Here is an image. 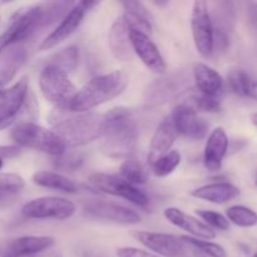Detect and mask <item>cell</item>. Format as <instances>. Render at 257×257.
I'll use <instances>...</instances> for the list:
<instances>
[{"mask_svg": "<svg viewBox=\"0 0 257 257\" xmlns=\"http://www.w3.org/2000/svg\"><path fill=\"white\" fill-rule=\"evenodd\" d=\"M128 83L130 75L123 70H114L94 77L67 100L68 109L72 113L90 112L119 97L125 90Z\"/></svg>", "mask_w": 257, "mask_h": 257, "instance_id": "7a4b0ae2", "label": "cell"}, {"mask_svg": "<svg viewBox=\"0 0 257 257\" xmlns=\"http://www.w3.org/2000/svg\"><path fill=\"white\" fill-rule=\"evenodd\" d=\"M109 49L113 57L119 62H128L133 57L132 44L130 40V33L123 18L117 19L110 27L108 35Z\"/></svg>", "mask_w": 257, "mask_h": 257, "instance_id": "44dd1931", "label": "cell"}, {"mask_svg": "<svg viewBox=\"0 0 257 257\" xmlns=\"http://www.w3.org/2000/svg\"><path fill=\"white\" fill-rule=\"evenodd\" d=\"M77 206L63 197L44 196L29 201L22 207V215L30 220L64 221L74 216Z\"/></svg>", "mask_w": 257, "mask_h": 257, "instance_id": "8992f818", "label": "cell"}, {"mask_svg": "<svg viewBox=\"0 0 257 257\" xmlns=\"http://www.w3.org/2000/svg\"><path fill=\"white\" fill-rule=\"evenodd\" d=\"M196 212L205 221L206 225L210 226L212 230L217 228V230L221 231H227L230 228V221L222 213L216 212V211L212 210H197Z\"/></svg>", "mask_w": 257, "mask_h": 257, "instance_id": "836d02e7", "label": "cell"}, {"mask_svg": "<svg viewBox=\"0 0 257 257\" xmlns=\"http://www.w3.org/2000/svg\"><path fill=\"white\" fill-rule=\"evenodd\" d=\"M247 98H251V99L257 100V80L253 79L252 83H251L250 90H248Z\"/></svg>", "mask_w": 257, "mask_h": 257, "instance_id": "f35d334b", "label": "cell"}, {"mask_svg": "<svg viewBox=\"0 0 257 257\" xmlns=\"http://www.w3.org/2000/svg\"><path fill=\"white\" fill-rule=\"evenodd\" d=\"M83 210L90 217L109 221L118 225H137L142 221V217L137 211L109 201L89 200L84 203Z\"/></svg>", "mask_w": 257, "mask_h": 257, "instance_id": "8fae6325", "label": "cell"}, {"mask_svg": "<svg viewBox=\"0 0 257 257\" xmlns=\"http://www.w3.org/2000/svg\"><path fill=\"white\" fill-rule=\"evenodd\" d=\"M188 84H190V82H188L187 78L180 74L156 79L146 89V103L153 105L163 104V103L168 102V100L180 95Z\"/></svg>", "mask_w": 257, "mask_h": 257, "instance_id": "9a60e30c", "label": "cell"}, {"mask_svg": "<svg viewBox=\"0 0 257 257\" xmlns=\"http://www.w3.org/2000/svg\"><path fill=\"white\" fill-rule=\"evenodd\" d=\"M25 187V181L17 173H0V193H18Z\"/></svg>", "mask_w": 257, "mask_h": 257, "instance_id": "e575fe53", "label": "cell"}, {"mask_svg": "<svg viewBox=\"0 0 257 257\" xmlns=\"http://www.w3.org/2000/svg\"><path fill=\"white\" fill-rule=\"evenodd\" d=\"M119 177L131 185H145L148 180L147 170L137 160H125L119 167Z\"/></svg>", "mask_w": 257, "mask_h": 257, "instance_id": "83f0119b", "label": "cell"}, {"mask_svg": "<svg viewBox=\"0 0 257 257\" xmlns=\"http://www.w3.org/2000/svg\"><path fill=\"white\" fill-rule=\"evenodd\" d=\"M39 88L43 97L54 104L65 102L77 92L75 85L69 79V74L59 68L47 64L40 72Z\"/></svg>", "mask_w": 257, "mask_h": 257, "instance_id": "30bf717a", "label": "cell"}, {"mask_svg": "<svg viewBox=\"0 0 257 257\" xmlns=\"http://www.w3.org/2000/svg\"><path fill=\"white\" fill-rule=\"evenodd\" d=\"M128 33L133 53L138 55L143 64L153 73L165 74L167 72L166 60L150 35L135 29H128Z\"/></svg>", "mask_w": 257, "mask_h": 257, "instance_id": "7c38bea8", "label": "cell"}, {"mask_svg": "<svg viewBox=\"0 0 257 257\" xmlns=\"http://www.w3.org/2000/svg\"><path fill=\"white\" fill-rule=\"evenodd\" d=\"M33 182L40 187L59 191L64 193L78 192V187L72 180L59 172L52 171H38L33 175Z\"/></svg>", "mask_w": 257, "mask_h": 257, "instance_id": "484cf974", "label": "cell"}, {"mask_svg": "<svg viewBox=\"0 0 257 257\" xmlns=\"http://www.w3.org/2000/svg\"><path fill=\"white\" fill-rule=\"evenodd\" d=\"M28 78L23 77L14 85L0 89V120H14L28 94Z\"/></svg>", "mask_w": 257, "mask_h": 257, "instance_id": "d6986e66", "label": "cell"}, {"mask_svg": "<svg viewBox=\"0 0 257 257\" xmlns=\"http://www.w3.org/2000/svg\"><path fill=\"white\" fill-rule=\"evenodd\" d=\"M12 138L18 147L30 148L47 155L58 157L67 150L64 142L54 131L38 125L32 122H24L18 124L12 131Z\"/></svg>", "mask_w": 257, "mask_h": 257, "instance_id": "277c9868", "label": "cell"}, {"mask_svg": "<svg viewBox=\"0 0 257 257\" xmlns=\"http://www.w3.org/2000/svg\"><path fill=\"white\" fill-rule=\"evenodd\" d=\"M191 29L197 52L202 57H210L215 49V27L206 2L197 0L193 3Z\"/></svg>", "mask_w": 257, "mask_h": 257, "instance_id": "ba28073f", "label": "cell"}, {"mask_svg": "<svg viewBox=\"0 0 257 257\" xmlns=\"http://www.w3.org/2000/svg\"><path fill=\"white\" fill-rule=\"evenodd\" d=\"M181 240L185 242V245L187 243V245L197 248L198 251H201V252L210 257H227L225 248L216 242L200 240V238L191 237V236H181Z\"/></svg>", "mask_w": 257, "mask_h": 257, "instance_id": "1f68e13d", "label": "cell"}, {"mask_svg": "<svg viewBox=\"0 0 257 257\" xmlns=\"http://www.w3.org/2000/svg\"><path fill=\"white\" fill-rule=\"evenodd\" d=\"M25 60H27V52L22 47H15L5 53L4 58L0 62V89H4L5 85L14 79Z\"/></svg>", "mask_w": 257, "mask_h": 257, "instance_id": "d4e9b609", "label": "cell"}, {"mask_svg": "<svg viewBox=\"0 0 257 257\" xmlns=\"http://www.w3.org/2000/svg\"><path fill=\"white\" fill-rule=\"evenodd\" d=\"M163 215H165L166 220L168 222H171L176 227L188 232L191 235V237L200 238V240L206 241H211L216 237V232L210 226H207L205 222L198 220V218L183 212L180 208L167 207L163 211Z\"/></svg>", "mask_w": 257, "mask_h": 257, "instance_id": "2e32d148", "label": "cell"}, {"mask_svg": "<svg viewBox=\"0 0 257 257\" xmlns=\"http://www.w3.org/2000/svg\"><path fill=\"white\" fill-rule=\"evenodd\" d=\"M22 155V148L18 146H0V160L17 158Z\"/></svg>", "mask_w": 257, "mask_h": 257, "instance_id": "74e56055", "label": "cell"}, {"mask_svg": "<svg viewBox=\"0 0 257 257\" xmlns=\"http://www.w3.org/2000/svg\"><path fill=\"white\" fill-rule=\"evenodd\" d=\"M193 79L201 93L210 97H218L222 92L223 79L220 73L205 63L193 65Z\"/></svg>", "mask_w": 257, "mask_h": 257, "instance_id": "7402d4cb", "label": "cell"}, {"mask_svg": "<svg viewBox=\"0 0 257 257\" xmlns=\"http://www.w3.org/2000/svg\"><path fill=\"white\" fill-rule=\"evenodd\" d=\"M124 9V20L128 29L140 30L150 35L153 29V17L150 10L141 2H122Z\"/></svg>", "mask_w": 257, "mask_h": 257, "instance_id": "cb8c5ba5", "label": "cell"}, {"mask_svg": "<svg viewBox=\"0 0 257 257\" xmlns=\"http://www.w3.org/2000/svg\"><path fill=\"white\" fill-rule=\"evenodd\" d=\"M138 242L161 257H181L185 253V242L171 233L138 231L135 233Z\"/></svg>", "mask_w": 257, "mask_h": 257, "instance_id": "5bb4252c", "label": "cell"}, {"mask_svg": "<svg viewBox=\"0 0 257 257\" xmlns=\"http://www.w3.org/2000/svg\"><path fill=\"white\" fill-rule=\"evenodd\" d=\"M13 122H14V120H4V122H2V120H0V131H3V130H5V128L10 127V125L13 124Z\"/></svg>", "mask_w": 257, "mask_h": 257, "instance_id": "ab89813d", "label": "cell"}, {"mask_svg": "<svg viewBox=\"0 0 257 257\" xmlns=\"http://www.w3.org/2000/svg\"><path fill=\"white\" fill-rule=\"evenodd\" d=\"M256 186H257V176H256Z\"/></svg>", "mask_w": 257, "mask_h": 257, "instance_id": "7bdbcfd3", "label": "cell"}, {"mask_svg": "<svg viewBox=\"0 0 257 257\" xmlns=\"http://www.w3.org/2000/svg\"><path fill=\"white\" fill-rule=\"evenodd\" d=\"M196 110H202L208 113H217L221 110V102L218 97H210V95L201 94L198 97L192 98V103H190Z\"/></svg>", "mask_w": 257, "mask_h": 257, "instance_id": "d590c367", "label": "cell"}, {"mask_svg": "<svg viewBox=\"0 0 257 257\" xmlns=\"http://www.w3.org/2000/svg\"><path fill=\"white\" fill-rule=\"evenodd\" d=\"M228 151V137L222 127H217L210 133L203 151V163L211 172H217L222 167L223 158Z\"/></svg>", "mask_w": 257, "mask_h": 257, "instance_id": "ffe728a7", "label": "cell"}, {"mask_svg": "<svg viewBox=\"0 0 257 257\" xmlns=\"http://www.w3.org/2000/svg\"><path fill=\"white\" fill-rule=\"evenodd\" d=\"M102 123L103 115L97 113H68L53 127L65 147L75 148L98 140L102 132Z\"/></svg>", "mask_w": 257, "mask_h": 257, "instance_id": "3957f363", "label": "cell"}, {"mask_svg": "<svg viewBox=\"0 0 257 257\" xmlns=\"http://www.w3.org/2000/svg\"><path fill=\"white\" fill-rule=\"evenodd\" d=\"M115 255H117V257H161L156 255V253L151 252V251H146L137 247H131V246L117 248Z\"/></svg>", "mask_w": 257, "mask_h": 257, "instance_id": "8d00e7d4", "label": "cell"}, {"mask_svg": "<svg viewBox=\"0 0 257 257\" xmlns=\"http://www.w3.org/2000/svg\"><path fill=\"white\" fill-rule=\"evenodd\" d=\"M238 195H240V190L236 186L227 182L203 185L191 192L192 197L207 201V202L215 203V205H223L226 202H230Z\"/></svg>", "mask_w": 257, "mask_h": 257, "instance_id": "603a6c76", "label": "cell"}, {"mask_svg": "<svg viewBox=\"0 0 257 257\" xmlns=\"http://www.w3.org/2000/svg\"><path fill=\"white\" fill-rule=\"evenodd\" d=\"M178 137V132L176 131L172 119L168 115L162 120L156 128L152 138H151L150 147H148L147 161L151 166L156 162L160 157L168 153L175 145Z\"/></svg>", "mask_w": 257, "mask_h": 257, "instance_id": "ac0fdd59", "label": "cell"}, {"mask_svg": "<svg viewBox=\"0 0 257 257\" xmlns=\"http://www.w3.org/2000/svg\"><path fill=\"white\" fill-rule=\"evenodd\" d=\"M55 238L52 236H22L14 238L3 251V257H34L50 250Z\"/></svg>", "mask_w": 257, "mask_h": 257, "instance_id": "e0dca14e", "label": "cell"}, {"mask_svg": "<svg viewBox=\"0 0 257 257\" xmlns=\"http://www.w3.org/2000/svg\"><path fill=\"white\" fill-rule=\"evenodd\" d=\"M88 180H89L90 185L94 186L100 192L114 196V197L124 198L140 207H146L150 205V198L142 190L131 185L119 176L97 172L92 173Z\"/></svg>", "mask_w": 257, "mask_h": 257, "instance_id": "52a82bcc", "label": "cell"}, {"mask_svg": "<svg viewBox=\"0 0 257 257\" xmlns=\"http://www.w3.org/2000/svg\"><path fill=\"white\" fill-rule=\"evenodd\" d=\"M227 220L238 227H253L257 225V213L246 206H232L226 212Z\"/></svg>", "mask_w": 257, "mask_h": 257, "instance_id": "f546056e", "label": "cell"}, {"mask_svg": "<svg viewBox=\"0 0 257 257\" xmlns=\"http://www.w3.org/2000/svg\"><path fill=\"white\" fill-rule=\"evenodd\" d=\"M99 150L110 158L127 157L137 147L138 127L128 108L117 107L103 115Z\"/></svg>", "mask_w": 257, "mask_h": 257, "instance_id": "6da1fadb", "label": "cell"}, {"mask_svg": "<svg viewBox=\"0 0 257 257\" xmlns=\"http://www.w3.org/2000/svg\"><path fill=\"white\" fill-rule=\"evenodd\" d=\"M84 165L82 153H63L54 160V167L62 172H74Z\"/></svg>", "mask_w": 257, "mask_h": 257, "instance_id": "d6a6232c", "label": "cell"}, {"mask_svg": "<svg viewBox=\"0 0 257 257\" xmlns=\"http://www.w3.org/2000/svg\"><path fill=\"white\" fill-rule=\"evenodd\" d=\"M251 122H252V124L257 128V113H253V114H251Z\"/></svg>", "mask_w": 257, "mask_h": 257, "instance_id": "60d3db41", "label": "cell"}, {"mask_svg": "<svg viewBox=\"0 0 257 257\" xmlns=\"http://www.w3.org/2000/svg\"><path fill=\"white\" fill-rule=\"evenodd\" d=\"M97 4V2H87V0L74 3L73 7L68 10L67 14L62 18L59 24L54 28V30H52L45 37V39L42 40V43L39 44L40 52L53 49L58 44L67 40L79 28L87 13Z\"/></svg>", "mask_w": 257, "mask_h": 257, "instance_id": "9c48e42d", "label": "cell"}, {"mask_svg": "<svg viewBox=\"0 0 257 257\" xmlns=\"http://www.w3.org/2000/svg\"><path fill=\"white\" fill-rule=\"evenodd\" d=\"M181 161H182V156L178 151H170L168 153L163 155L162 157L158 158L151 167H152L156 176L166 177V176L175 172L176 168L181 165Z\"/></svg>", "mask_w": 257, "mask_h": 257, "instance_id": "4dcf8cb0", "label": "cell"}, {"mask_svg": "<svg viewBox=\"0 0 257 257\" xmlns=\"http://www.w3.org/2000/svg\"><path fill=\"white\" fill-rule=\"evenodd\" d=\"M178 135L191 140H202L208 132V124L198 117L197 110L190 103H181L170 115Z\"/></svg>", "mask_w": 257, "mask_h": 257, "instance_id": "4fadbf2b", "label": "cell"}, {"mask_svg": "<svg viewBox=\"0 0 257 257\" xmlns=\"http://www.w3.org/2000/svg\"><path fill=\"white\" fill-rule=\"evenodd\" d=\"M255 257H257V253H256V255H255Z\"/></svg>", "mask_w": 257, "mask_h": 257, "instance_id": "ee69618b", "label": "cell"}, {"mask_svg": "<svg viewBox=\"0 0 257 257\" xmlns=\"http://www.w3.org/2000/svg\"><path fill=\"white\" fill-rule=\"evenodd\" d=\"M80 59V52L75 45H69L63 49L58 50L53 55H50L48 59L47 65H53L59 69L64 70L67 74L73 73L77 69L78 64H79Z\"/></svg>", "mask_w": 257, "mask_h": 257, "instance_id": "4316f807", "label": "cell"}, {"mask_svg": "<svg viewBox=\"0 0 257 257\" xmlns=\"http://www.w3.org/2000/svg\"><path fill=\"white\" fill-rule=\"evenodd\" d=\"M2 168H3V161L0 160V170H2Z\"/></svg>", "mask_w": 257, "mask_h": 257, "instance_id": "b9f144b4", "label": "cell"}, {"mask_svg": "<svg viewBox=\"0 0 257 257\" xmlns=\"http://www.w3.org/2000/svg\"><path fill=\"white\" fill-rule=\"evenodd\" d=\"M44 5H34L20 12L12 19L9 27L0 35V55L13 45L27 42L38 30L44 29Z\"/></svg>", "mask_w": 257, "mask_h": 257, "instance_id": "5b68a950", "label": "cell"}, {"mask_svg": "<svg viewBox=\"0 0 257 257\" xmlns=\"http://www.w3.org/2000/svg\"><path fill=\"white\" fill-rule=\"evenodd\" d=\"M252 80L250 74L240 68H232L227 75L228 87L235 94L240 97H247Z\"/></svg>", "mask_w": 257, "mask_h": 257, "instance_id": "f1b7e54d", "label": "cell"}]
</instances>
